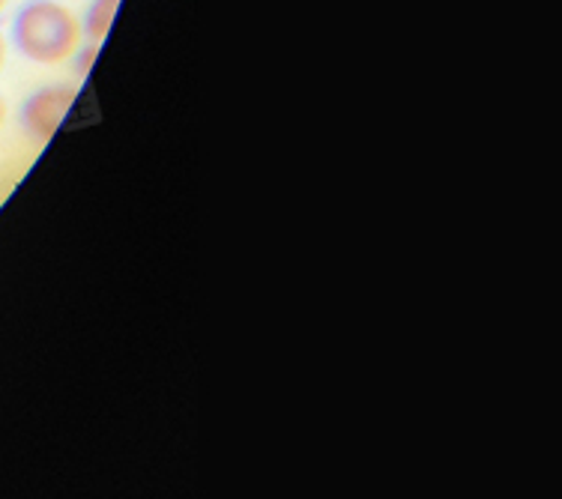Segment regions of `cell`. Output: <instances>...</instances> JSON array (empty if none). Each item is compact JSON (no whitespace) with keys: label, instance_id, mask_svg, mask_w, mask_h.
Listing matches in <instances>:
<instances>
[{"label":"cell","instance_id":"cell-7","mask_svg":"<svg viewBox=\"0 0 562 499\" xmlns=\"http://www.w3.org/2000/svg\"><path fill=\"white\" fill-rule=\"evenodd\" d=\"M3 7H7V0H0V10H3Z\"/></svg>","mask_w":562,"mask_h":499},{"label":"cell","instance_id":"cell-2","mask_svg":"<svg viewBox=\"0 0 562 499\" xmlns=\"http://www.w3.org/2000/svg\"><path fill=\"white\" fill-rule=\"evenodd\" d=\"M78 90L72 84H48L33 90L22 105V129L36 144L52 141L66 120L69 109L76 105Z\"/></svg>","mask_w":562,"mask_h":499},{"label":"cell","instance_id":"cell-4","mask_svg":"<svg viewBox=\"0 0 562 499\" xmlns=\"http://www.w3.org/2000/svg\"><path fill=\"white\" fill-rule=\"evenodd\" d=\"M78 57H76V72L78 76H87L93 69V60L99 55V43H78Z\"/></svg>","mask_w":562,"mask_h":499},{"label":"cell","instance_id":"cell-1","mask_svg":"<svg viewBox=\"0 0 562 499\" xmlns=\"http://www.w3.org/2000/svg\"><path fill=\"white\" fill-rule=\"evenodd\" d=\"M81 36L76 12L57 0H27L12 22V43L31 64H66L76 55Z\"/></svg>","mask_w":562,"mask_h":499},{"label":"cell","instance_id":"cell-3","mask_svg":"<svg viewBox=\"0 0 562 499\" xmlns=\"http://www.w3.org/2000/svg\"><path fill=\"white\" fill-rule=\"evenodd\" d=\"M120 10V0H90V7H87L85 19H81V33H85L90 43H99L109 36L111 24L117 19Z\"/></svg>","mask_w":562,"mask_h":499},{"label":"cell","instance_id":"cell-5","mask_svg":"<svg viewBox=\"0 0 562 499\" xmlns=\"http://www.w3.org/2000/svg\"><path fill=\"white\" fill-rule=\"evenodd\" d=\"M7 64V43H3V36H0V69Z\"/></svg>","mask_w":562,"mask_h":499},{"label":"cell","instance_id":"cell-6","mask_svg":"<svg viewBox=\"0 0 562 499\" xmlns=\"http://www.w3.org/2000/svg\"><path fill=\"white\" fill-rule=\"evenodd\" d=\"M3 120H7V105H3V99H0V126H3Z\"/></svg>","mask_w":562,"mask_h":499}]
</instances>
